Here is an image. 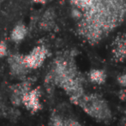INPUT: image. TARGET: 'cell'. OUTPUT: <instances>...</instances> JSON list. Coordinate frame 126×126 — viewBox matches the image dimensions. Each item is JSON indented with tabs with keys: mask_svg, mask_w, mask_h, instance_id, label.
<instances>
[{
	"mask_svg": "<svg viewBox=\"0 0 126 126\" xmlns=\"http://www.w3.org/2000/svg\"><path fill=\"white\" fill-rule=\"evenodd\" d=\"M81 108L89 116L99 122H108L111 118V111L103 98L97 94H83L77 101Z\"/></svg>",
	"mask_w": 126,
	"mask_h": 126,
	"instance_id": "obj_1",
	"label": "cell"
},
{
	"mask_svg": "<svg viewBox=\"0 0 126 126\" xmlns=\"http://www.w3.org/2000/svg\"><path fill=\"white\" fill-rule=\"evenodd\" d=\"M47 55V49L43 46H38L29 54L24 56L23 61L28 68H38L43 64Z\"/></svg>",
	"mask_w": 126,
	"mask_h": 126,
	"instance_id": "obj_2",
	"label": "cell"
},
{
	"mask_svg": "<svg viewBox=\"0 0 126 126\" xmlns=\"http://www.w3.org/2000/svg\"><path fill=\"white\" fill-rule=\"evenodd\" d=\"M111 53L115 61L126 60V34H118L111 44Z\"/></svg>",
	"mask_w": 126,
	"mask_h": 126,
	"instance_id": "obj_3",
	"label": "cell"
},
{
	"mask_svg": "<svg viewBox=\"0 0 126 126\" xmlns=\"http://www.w3.org/2000/svg\"><path fill=\"white\" fill-rule=\"evenodd\" d=\"M22 103L28 110L32 111H37L41 108L39 100L38 90H31L24 93L22 95Z\"/></svg>",
	"mask_w": 126,
	"mask_h": 126,
	"instance_id": "obj_4",
	"label": "cell"
},
{
	"mask_svg": "<svg viewBox=\"0 0 126 126\" xmlns=\"http://www.w3.org/2000/svg\"><path fill=\"white\" fill-rule=\"evenodd\" d=\"M10 65L11 72L16 75H22L26 72L25 63L23 61V56L21 55H13L10 58Z\"/></svg>",
	"mask_w": 126,
	"mask_h": 126,
	"instance_id": "obj_5",
	"label": "cell"
},
{
	"mask_svg": "<svg viewBox=\"0 0 126 126\" xmlns=\"http://www.w3.org/2000/svg\"><path fill=\"white\" fill-rule=\"evenodd\" d=\"M89 79L96 84H104L106 79V74L101 69H93L89 73Z\"/></svg>",
	"mask_w": 126,
	"mask_h": 126,
	"instance_id": "obj_6",
	"label": "cell"
},
{
	"mask_svg": "<svg viewBox=\"0 0 126 126\" xmlns=\"http://www.w3.org/2000/svg\"><path fill=\"white\" fill-rule=\"evenodd\" d=\"M27 34V28L22 24H19L14 28L11 32V39L14 42H20L25 37Z\"/></svg>",
	"mask_w": 126,
	"mask_h": 126,
	"instance_id": "obj_7",
	"label": "cell"
},
{
	"mask_svg": "<svg viewBox=\"0 0 126 126\" xmlns=\"http://www.w3.org/2000/svg\"><path fill=\"white\" fill-rule=\"evenodd\" d=\"M51 125H57V126L63 125V120L59 116H54L51 118Z\"/></svg>",
	"mask_w": 126,
	"mask_h": 126,
	"instance_id": "obj_8",
	"label": "cell"
},
{
	"mask_svg": "<svg viewBox=\"0 0 126 126\" xmlns=\"http://www.w3.org/2000/svg\"><path fill=\"white\" fill-rule=\"evenodd\" d=\"M118 82L124 87H126V73L120 74L118 76Z\"/></svg>",
	"mask_w": 126,
	"mask_h": 126,
	"instance_id": "obj_9",
	"label": "cell"
},
{
	"mask_svg": "<svg viewBox=\"0 0 126 126\" xmlns=\"http://www.w3.org/2000/svg\"><path fill=\"white\" fill-rule=\"evenodd\" d=\"M7 54V46L4 42H0V57H3Z\"/></svg>",
	"mask_w": 126,
	"mask_h": 126,
	"instance_id": "obj_10",
	"label": "cell"
},
{
	"mask_svg": "<svg viewBox=\"0 0 126 126\" xmlns=\"http://www.w3.org/2000/svg\"><path fill=\"white\" fill-rule=\"evenodd\" d=\"M63 125H80V123L73 119H67L66 121H63Z\"/></svg>",
	"mask_w": 126,
	"mask_h": 126,
	"instance_id": "obj_11",
	"label": "cell"
},
{
	"mask_svg": "<svg viewBox=\"0 0 126 126\" xmlns=\"http://www.w3.org/2000/svg\"><path fill=\"white\" fill-rule=\"evenodd\" d=\"M119 98H120V99H126V90L120 91Z\"/></svg>",
	"mask_w": 126,
	"mask_h": 126,
	"instance_id": "obj_12",
	"label": "cell"
},
{
	"mask_svg": "<svg viewBox=\"0 0 126 126\" xmlns=\"http://www.w3.org/2000/svg\"><path fill=\"white\" fill-rule=\"evenodd\" d=\"M33 2H35V3H45L47 1V0H33Z\"/></svg>",
	"mask_w": 126,
	"mask_h": 126,
	"instance_id": "obj_13",
	"label": "cell"
},
{
	"mask_svg": "<svg viewBox=\"0 0 126 126\" xmlns=\"http://www.w3.org/2000/svg\"><path fill=\"white\" fill-rule=\"evenodd\" d=\"M0 3H1V1H0Z\"/></svg>",
	"mask_w": 126,
	"mask_h": 126,
	"instance_id": "obj_14",
	"label": "cell"
}]
</instances>
